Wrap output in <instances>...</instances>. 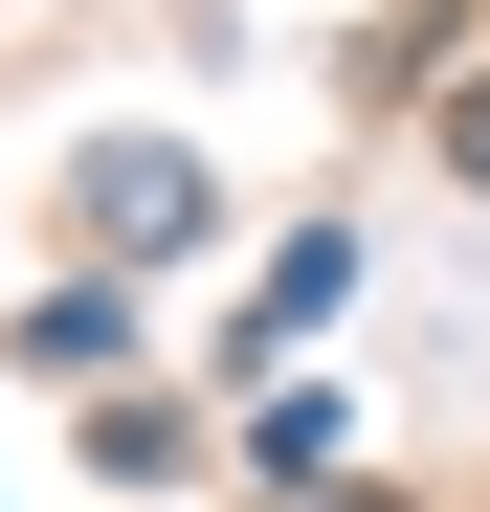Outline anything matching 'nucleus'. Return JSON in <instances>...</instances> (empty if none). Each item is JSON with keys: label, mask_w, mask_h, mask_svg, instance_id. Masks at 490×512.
<instances>
[{"label": "nucleus", "mask_w": 490, "mask_h": 512, "mask_svg": "<svg viewBox=\"0 0 490 512\" xmlns=\"http://www.w3.org/2000/svg\"><path fill=\"white\" fill-rule=\"evenodd\" d=\"M90 223H112V245H179V223H201V179H179V156H112Z\"/></svg>", "instance_id": "obj_1"}]
</instances>
